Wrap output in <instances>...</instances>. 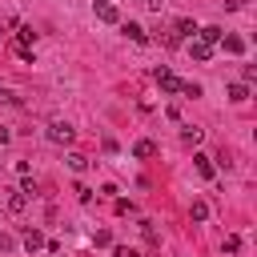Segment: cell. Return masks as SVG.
<instances>
[{"label":"cell","instance_id":"cell-12","mask_svg":"<svg viewBox=\"0 0 257 257\" xmlns=\"http://www.w3.org/2000/svg\"><path fill=\"white\" fill-rule=\"evenodd\" d=\"M173 32H177V36H197V24H193L189 16H181V20L173 24Z\"/></svg>","mask_w":257,"mask_h":257},{"label":"cell","instance_id":"cell-25","mask_svg":"<svg viewBox=\"0 0 257 257\" xmlns=\"http://www.w3.org/2000/svg\"><path fill=\"white\" fill-rule=\"evenodd\" d=\"M8 141H12V133H8L4 124H0V145H8Z\"/></svg>","mask_w":257,"mask_h":257},{"label":"cell","instance_id":"cell-18","mask_svg":"<svg viewBox=\"0 0 257 257\" xmlns=\"http://www.w3.org/2000/svg\"><path fill=\"white\" fill-rule=\"evenodd\" d=\"M181 92H185V96H193V100H197V96H201V92H205V88H201V84H197V80H181Z\"/></svg>","mask_w":257,"mask_h":257},{"label":"cell","instance_id":"cell-10","mask_svg":"<svg viewBox=\"0 0 257 257\" xmlns=\"http://www.w3.org/2000/svg\"><path fill=\"white\" fill-rule=\"evenodd\" d=\"M28 44H36V32H32V24H20V32H16V48H28Z\"/></svg>","mask_w":257,"mask_h":257},{"label":"cell","instance_id":"cell-17","mask_svg":"<svg viewBox=\"0 0 257 257\" xmlns=\"http://www.w3.org/2000/svg\"><path fill=\"white\" fill-rule=\"evenodd\" d=\"M189 217H193V221H205V217H209V201H193Z\"/></svg>","mask_w":257,"mask_h":257},{"label":"cell","instance_id":"cell-16","mask_svg":"<svg viewBox=\"0 0 257 257\" xmlns=\"http://www.w3.org/2000/svg\"><path fill=\"white\" fill-rule=\"evenodd\" d=\"M28 205V193H8V213H24Z\"/></svg>","mask_w":257,"mask_h":257},{"label":"cell","instance_id":"cell-24","mask_svg":"<svg viewBox=\"0 0 257 257\" xmlns=\"http://www.w3.org/2000/svg\"><path fill=\"white\" fill-rule=\"evenodd\" d=\"M0 249H12V237L8 233H0Z\"/></svg>","mask_w":257,"mask_h":257},{"label":"cell","instance_id":"cell-21","mask_svg":"<svg viewBox=\"0 0 257 257\" xmlns=\"http://www.w3.org/2000/svg\"><path fill=\"white\" fill-rule=\"evenodd\" d=\"M96 245H112V237H108V229H96V237H92Z\"/></svg>","mask_w":257,"mask_h":257},{"label":"cell","instance_id":"cell-1","mask_svg":"<svg viewBox=\"0 0 257 257\" xmlns=\"http://www.w3.org/2000/svg\"><path fill=\"white\" fill-rule=\"evenodd\" d=\"M48 141H52V145H72V141H76V128H72L68 120H52V124H48Z\"/></svg>","mask_w":257,"mask_h":257},{"label":"cell","instance_id":"cell-2","mask_svg":"<svg viewBox=\"0 0 257 257\" xmlns=\"http://www.w3.org/2000/svg\"><path fill=\"white\" fill-rule=\"evenodd\" d=\"M92 16L104 20V24H120V12H116L112 0H96V4H92Z\"/></svg>","mask_w":257,"mask_h":257},{"label":"cell","instance_id":"cell-8","mask_svg":"<svg viewBox=\"0 0 257 257\" xmlns=\"http://www.w3.org/2000/svg\"><path fill=\"white\" fill-rule=\"evenodd\" d=\"M221 36H225V32H221L217 24H205V28H197V40H205V44H217Z\"/></svg>","mask_w":257,"mask_h":257},{"label":"cell","instance_id":"cell-13","mask_svg":"<svg viewBox=\"0 0 257 257\" xmlns=\"http://www.w3.org/2000/svg\"><path fill=\"white\" fill-rule=\"evenodd\" d=\"M221 44H225V52H233V56L245 52V40H241V36H221Z\"/></svg>","mask_w":257,"mask_h":257},{"label":"cell","instance_id":"cell-4","mask_svg":"<svg viewBox=\"0 0 257 257\" xmlns=\"http://www.w3.org/2000/svg\"><path fill=\"white\" fill-rule=\"evenodd\" d=\"M120 32H124V36H128L133 44H149V32H145V28L137 24V20H128V24H120Z\"/></svg>","mask_w":257,"mask_h":257},{"label":"cell","instance_id":"cell-14","mask_svg":"<svg viewBox=\"0 0 257 257\" xmlns=\"http://www.w3.org/2000/svg\"><path fill=\"white\" fill-rule=\"evenodd\" d=\"M201 137H205V133H201L197 124H185V128H181V141H185V145H201Z\"/></svg>","mask_w":257,"mask_h":257},{"label":"cell","instance_id":"cell-20","mask_svg":"<svg viewBox=\"0 0 257 257\" xmlns=\"http://www.w3.org/2000/svg\"><path fill=\"white\" fill-rule=\"evenodd\" d=\"M253 76H257V68H253V64H241V80H245V84H249V80H253Z\"/></svg>","mask_w":257,"mask_h":257},{"label":"cell","instance_id":"cell-9","mask_svg":"<svg viewBox=\"0 0 257 257\" xmlns=\"http://www.w3.org/2000/svg\"><path fill=\"white\" fill-rule=\"evenodd\" d=\"M225 92H229V100H233V104H241V100H249V84H245V80H237V84H229Z\"/></svg>","mask_w":257,"mask_h":257},{"label":"cell","instance_id":"cell-11","mask_svg":"<svg viewBox=\"0 0 257 257\" xmlns=\"http://www.w3.org/2000/svg\"><path fill=\"white\" fill-rule=\"evenodd\" d=\"M40 245H44V233H40V229H24V249L32 253V249H40Z\"/></svg>","mask_w":257,"mask_h":257},{"label":"cell","instance_id":"cell-19","mask_svg":"<svg viewBox=\"0 0 257 257\" xmlns=\"http://www.w3.org/2000/svg\"><path fill=\"white\" fill-rule=\"evenodd\" d=\"M221 249H225V253H237V249H241V237H237V233H229V237H225V245H221Z\"/></svg>","mask_w":257,"mask_h":257},{"label":"cell","instance_id":"cell-7","mask_svg":"<svg viewBox=\"0 0 257 257\" xmlns=\"http://www.w3.org/2000/svg\"><path fill=\"white\" fill-rule=\"evenodd\" d=\"M189 56H193V60H201V64H205V60H209V56H213V44H205V40H197V36H193V44H189Z\"/></svg>","mask_w":257,"mask_h":257},{"label":"cell","instance_id":"cell-5","mask_svg":"<svg viewBox=\"0 0 257 257\" xmlns=\"http://www.w3.org/2000/svg\"><path fill=\"white\" fill-rule=\"evenodd\" d=\"M133 157H137V161H149V157H157V141H149V137H141V141L133 145Z\"/></svg>","mask_w":257,"mask_h":257},{"label":"cell","instance_id":"cell-23","mask_svg":"<svg viewBox=\"0 0 257 257\" xmlns=\"http://www.w3.org/2000/svg\"><path fill=\"white\" fill-rule=\"evenodd\" d=\"M0 100H4V104H16V96H12L8 88H0Z\"/></svg>","mask_w":257,"mask_h":257},{"label":"cell","instance_id":"cell-15","mask_svg":"<svg viewBox=\"0 0 257 257\" xmlns=\"http://www.w3.org/2000/svg\"><path fill=\"white\" fill-rule=\"evenodd\" d=\"M88 165H92V161H88L84 153H68V169H72V173H84Z\"/></svg>","mask_w":257,"mask_h":257},{"label":"cell","instance_id":"cell-3","mask_svg":"<svg viewBox=\"0 0 257 257\" xmlns=\"http://www.w3.org/2000/svg\"><path fill=\"white\" fill-rule=\"evenodd\" d=\"M153 80H157V88H161V92H181V80H177L169 68H157V72H153Z\"/></svg>","mask_w":257,"mask_h":257},{"label":"cell","instance_id":"cell-22","mask_svg":"<svg viewBox=\"0 0 257 257\" xmlns=\"http://www.w3.org/2000/svg\"><path fill=\"white\" fill-rule=\"evenodd\" d=\"M141 8H149V12H161V0H137Z\"/></svg>","mask_w":257,"mask_h":257},{"label":"cell","instance_id":"cell-6","mask_svg":"<svg viewBox=\"0 0 257 257\" xmlns=\"http://www.w3.org/2000/svg\"><path fill=\"white\" fill-rule=\"evenodd\" d=\"M193 165H197V173H201L205 181H213L217 169H213V157H209V153H193Z\"/></svg>","mask_w":257,"mask_h":257}]
</instances>
